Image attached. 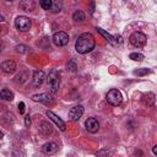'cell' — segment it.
I'll list each match as a JSON object with an SVG mask.
<instances>
[{
	"label": "cell",
	"mask_w": 157,
	"mask_h": 157,
	"mask_svg": "<svg viewBox=\"0 0 157 157\" xmlns=\"http://www.w3.org/2000/svg\"><path fill=\"white\" fill-rule=\"evenodd\" d=\"M18 110H20L21 114L25 113V103H23V102H20V103H18Z\"/></svg>",
	"instance_id": "obj_25"
},
{
	"label": "cell",
	"mask_w": 157,
	"mask_h": 157,
	"mask_svg": "<svg viewBox=\"0 0 157 157\" xmlns=\"http://www.w3.org/2000/svg\"><path fill=\"white\" fill-rule=\"evenodd\" d=\"M44 78H45V75H44V72L42 70H37V71L33 72V85L36 87L40 86L44 82Z\"/></svg>",
	"instance_id": "obj_11"
},
{
	"label": "cell",
	"mask_w": 157,
	"mask_h": 157,
	"mask_svg": "<svg viewBox=\"0 0 157 157\" xmlns=\"http://www.w3.org/2000/svg\"><path fill=\"white\" fill-rule=\"evenodd\" d=\"M61 6H63L61 1H53V5H52L50 11L54 12V13H56V12H59V11L61 10Z\"/></svg>",
	"instance_id": "obj_19"
},
{
	"label": "cell",
	"mask_w": 157,
	"mask_h": 157,
	"mask_svg": "<svg viewBox=\"0 0 157 157\" xmlns=\"http://www.w3.org/2000/svg\"><path fill=\"white\" fill-rule=\"evenodd\" d=\"M32 99L34 102H40V103H44V104H53L54 103V98L50 93H42V94H34L32 96Z\"/></svg>",
	"instance_id": "obj_7"
},
{
	"label": "cell",
	"mask_w": 157,
	"mask_h": 157,
	"mask_svg": "<svg viewBox=\"0 0 157 157\" xmlns=\"http://www.w3.org/2000/svg\"><path fill=\"white\" fill-rule=\"evenodd\" d=\"M40 7H43L44 10H50L52 9V5H53V1L52 0H43L39 2Z\"/></svg>",
	"instance_id": "obj_20"
},
{
	"label": "cell",
	"mask_w": 157,
	"mask_h": 157,
	"mask_svg": "<svg viewBox=\"0 0 157 157\" xmlns=\"http://www.w3.org/2000/svg\"><path fill=\"white\" fill-rule=\"evenodd\" d=\"M94 45H96L94 37L91 33L85 32L78 36V38L75 43V49L80 54H86V53L92 52L94 49Z\"/></svg>",
	"instance_id": "obj_1"
},
{
	"label": "cell",
	"mask_w": 157,
	"mask_h": 157,
	"mask_svg": "<svg viewBox=\"0 0 157 157\" xmlns=\"http://www.w3.org/2000/svg\"><path fill=\"white\" fill-rule=\"evenodd\" d=\"M72 18H74V21H76V22H82V21H85L86 16H85V12H83L82 10H76V11L74 12V15H72Z\"/></svg>",
	"instance_id": "obj_17"
},
{
	"label": "cell",
	"mask_w": 157,
	"mask_h": 157,
	"mask_svg": "<svg viewBox=\"0 0 157 157\" xmlns=\"http://www.w3.org/2000/svg\"><path fill=\"white\" fill-rule=\"evenodd\" d=\"M15 27L22 32H26L31 28V20L26 16H17L15 20Z\"/></svg>",
	"instance_id": "obj_5"
},
{
	"label": "cell",
	"mask_w": 157,
	"mask_h": 157,
	"mask_svg": "<svg viewBox=\"0 0 157 157\" xmlns=\"http://www.w3.org/2000/svg\"><path fill=\"white\" fill-rule=\"evenodd\" d=\"M1 69H2V71H4L5 74H12V72H15V70H16V64H15V61H12V60H6V61L2 63Z\"/></svg>",
	"instance_id": "obj_12"
},
{
	"label": "cell",
	"mask_w": 157,
	"mask_h": 157,
	"mask_svg": "<svg viewBox=\"0 0 157 157\" xmlns=\"http://www.w3.org/2000/svg\"><path fill=\"white\" fill-rule=\"evenodd\" d=\"M83 114V107L82 105H74L70 110H69V118L72 121L78 120Z\"/></svg>",
	"instance_id": "obj_8"
},
{
	"label": "cell",
	"mask_w": 157,
	"mask_h": 157,
	"mask_svg": "<svg viewBox=\"0 0 157 157\" xmlns=\"http://www.w3.org/2000/svg\"><path fill=\"white\" fill-rule=\"evenodd\" d=\"M150 72L148 69H137L134 71V75H137V76H144V75H147Z\"/></svg>",
	"instance_id": "obj_22"
},
{
	"label": "cell",
	"mask_w": 157,
	"mask_h": 157,
	"mask_svg": "<svg viewBox=\"0 0 157 157\" xmlns=\"http://www.w3.org/2000/svg\"><path fill=\"white\" fill-rule=\"evenodd\" d=\"M96 29H97V32H99V33H101V34H102V36H103V37H104V38H105L110 44H113V45H115V44H117V42L114 40V39H115V37L110 36L109 33H107L105 31H103V29H102V28H99V27H97Z\"/></svg>",
	"instance_id": "obj_14"
},
{
	"label": "cell",
	"mask_w": 157,
	"mask_h": 157,
	"mask_svg": "<svg viewBox=\"0 0 157 157\" xmlns=\"http://www.w3.org/2000/svg\"><path fill=\"white\" fill-rule=\"evenodd\" d=\"M105 99L110 105H119L121 103V93L118 90L113 88V90L108 91V93L105 96Z\"/></svg>",
	"instance_id": "obj_4"
},
{
	"label": "cell",
	"mask_w": 157,
	"mask_h": 157,
	"mask_svg": "<svg viewBox=\"0 0 157 157\" xmlns=\"http://www.w3.org/2000/svg\"><path fill=\"white\" fill-rule=\"evenodd\" d=\"M25 125H26L27 128L31 125V117H29V115H26V117H25Z\"/></svg>",
	"instance_id": "obj_26"
},
{
	"label": "cell",
	"mask_w": 157,
	"mask_h": 157,
	"mask_svg": "<svg viewBox=\"0 0 157 157\" xmlns=\"http://www.w3.org/2000/svg\"><path fill=\"white\" fill-rule=\"evenodd\" d=\"M16 49H17V52L26 53V52H28L27 49H29V48H28V47H26V45H17V47H16Z\"/></svg>",
	"instance_id": "obj_23"
},
{
	"label": "cell",
	"mask_w": 157,
	"mask_h": 157,
	"mask_svg": "<svg viewBox=\"0 0 157 157\" xmlns=\"http://www.w3.org/2000/svg\"><path fill=\"white\" fill-rule=\"evenodd\" d=\"M85 126H86V130L88 132H97L98 129H99V123L96 118H88L86 121H85Z\"/></svg>",
	"instance_id": "obj_9"
},
{
	"label": "cell",
	"mask_w": 157,
	"mask_h": 157,
	"mask_svg": "<svg viewBox=\"0 0 157 157\" xmlns=\"http://www.w3.org/2000/svg\"><path fill=\"white\" fill-rule=\"evenodd\" d=\"M129 58H130L131 60H135V61H141V60H144V55H142L141 53H131V54L129 55Z\"/></svg>",
	"instance_id": "obj_21"
},
{
	"label": "cell",
	"mask_w": 157,
	"mask_h": 157,
	"mask_svg": "<svg viewBox=\"0 0 157 157\" xmlns=\"http://www.w3.org/2000/svg\"><path fill=\"white\" fill-rule=\"evenodd\" d=\"M0 97L5 101H12L13 99V93L7 88H2L1 92H0Z\"/></svg>",
	"instance_id": "obj_16"
},
{
	"label": "cell",
	"mask_w": 157,
	"mask_h": 157,
	"mask_svg": "<svg viewBox=\"0 0 157 157\" xmlns=\"http://www.w3.org/2000/svg\"><path fill=\"white\" fill-rule=\"evenodd\" d=\"M146 36L142 33V32H134L131 36H130V38H129V40H130V43L135 47V48H142L145 44H146Z\"/></svg>",
	"instance_id": "obj_3"
},
{
	"label": "cell",
	"mask_w": 157,
	"mask_h": 157,
	"mask_svg": "<svg viewBox=\"0 0 157 157\" xmlns=\"http://www.w3.org/2000/svg\"><path fill=\"white\" fill-rule=\"evenodd\" d=\"M48 82H49V86L52 88V92L53 93H56L58 92V88H59V85H60V75L59 72L53 69L49 75H48Z\"/></svg>",
	"instance_id": "obj_2"
},
{
	"label": "cell",
	"mask_w": 157,
	"mask_h": 157,
	"mask_svg": "<svg viewBox=\"0 0 157 157\" xmlns=\"http://www.w3.org/2000/svg\"><path fill=\"white\" fill-rule=\"evenodd\" d=\"M47 117H48L52 121H54V123H55V125H56L61 131H64V130H65V123H64V121H63L58 115H55L52 110H47Z\"/></svg>",
	"instance_id": "obj_10"
},
{
	"label": "cell",
	"mask_w": 157,
	"mask_h": 157,
	"mask_svg": "<svg viewBox=\"0 0 157 157\" xmlns=\"http://www.w3.org/2000/svg\"><path fill=\"white\" fill-rule=\"evenodd\" d=\"M66 67H67V70H71V71H75V70H76V64H75L74 61H70V63H67V65H66Z\"/></svg>",
	"instance_id": "obj_24"
},
{
	"label": "cell",
	"mask_w": 157,
	"mask_h": 157,
	"mask_svg": "<svg viewBox=\"0 0 157 157\" xmlns=\"http://www.w3.org/2000/svg\"><path fill=\"white\" fill-rule=\"evenodd\" d=\"M39 130H40V132L43 134V135H49V134H52V125L49 124V123H47V121H43L42 124H40V126H39Z\"/></svg>",
	"instance_id": "obj_15"
},
{
	"label": "cell",
	"mask_w": 157,
	"mask_h": 157,
	"mask_svg": "<svg viewBox=\"0 0 157 157\" xmlns=\"http://www.w3.org/2000/svg\"><path fill=\"white\" fill-rule=\"evenodd\" d=\"M58 151V145L55 142H47L43 146V152L47 155H53Z\"/></svg>",
	"instance_id": "obj_13"
},
{
	"label": "cell",
	"mask_w": 157,
	"mask_h": 157,
	"mask_svg": "<svg viewBox=\"0 0 157 157\" xmlns=\"http://www.w3.org/2000/svg\"><path fill=\"white\" fill-rule=\"evenodd\" d=\"M53 42L56 47H64L69 42V36H67V33H65L63 31L55 32L54 36H53Z\"/></svg>",
	"instance_id": "obj_6"
},
{
	"label": "cell",
	"mask_w": 157,
	"mask_h": 157,
	"mask_svg": "<svg viewBox=\"0 0 157 157\" xmlns=\"http://www.w3.org/2000/svg\"><path fill=\"white\" fill-rule=\"evenodd\" d=\"M152 151H153V153H155V155H157V146H155V147L152 148Z\"/></svg>",
	"instance_id": "obj_27"
},
{
	"label": "cell",
	"mask_w": 157,
	"mask_h": 157,
	"mask_svg": "<svg viewBox=\"0 0 157 157\" xmlns=\"http://www.w3.org/2000/svg\"><path fill=\"white\" fill-rule=\"evenodd\" d=\"M20 7L25 11H32L34 9V2L33 1H22L20 4Z\"/></svg>",
	"instance_id": "obj_18"
}]
</instances>
